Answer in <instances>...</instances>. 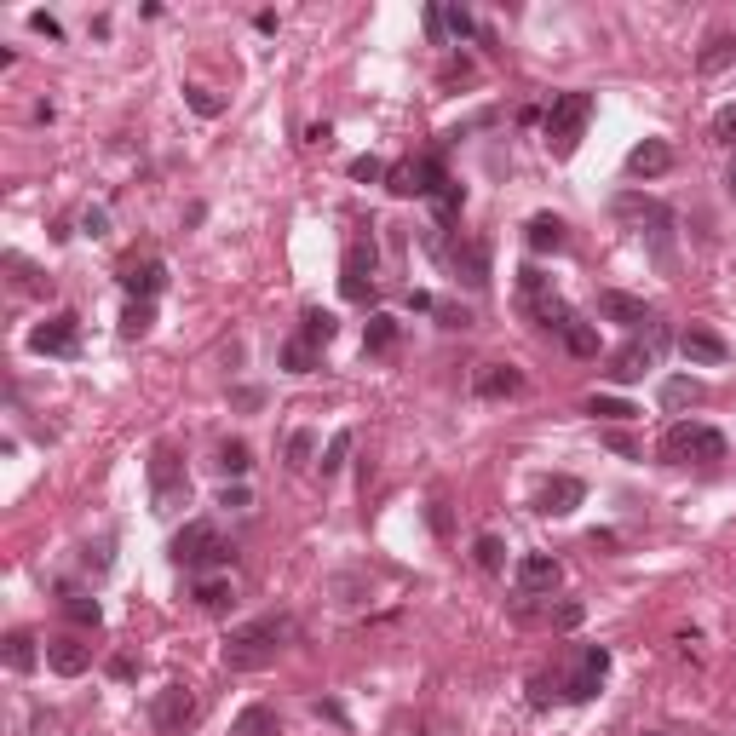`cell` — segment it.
<instances>
[{
  "label": "cell",
  "instance_id": "obj_41",
  "mask_svg": "<svg viewBox=\"0 0 736 736\" xmlns=\"http://www.w3.org/2000/svg\"><path fill=\"white\" fill-rule=\"evenodd\" d=\"M184 98H190V110H196V115H207V121H213V115L225 110V98H213L207 87H184Z\"/></svg>",
  "mask_w": 736,
  "mask_h": 736
},
{
  "label": "cell",
  "instance_id": "obj_21",
  "mask_svg": "<svg viewBox=\"0 0 736 736\" xmlns=\"http://www.w3.org/2000/svg\"><path fill=\"white\" fill-rule=\"evenodd\" d=\"M524 242L535 253H558L564 242H570V230H564V219H552V213H535V219L524 225Z\"/></svg>",
  "mask_w": 736,
  "mask_h": 736
},
{
  "label": "cell",
  "instance_id": "obj_35",
  "mask_svg": "<svg viewBox=\"0 0 736 736\" xmlns=\"http://www.w3.org/2000/svg\"><path fill=\"white\" fill-rule=\"evenodd\" d=\"M248 466H253L248 443H219V472H225V478H242Z\"/></svg>",
  "mask_w": 736,
  "mask_h": 736
},
{
  "label": "cell",
  "instance_id": "obj_23",
  "mask_svg": "<svg viewBox=\"0 0 736 736\" xmlns=\"http://www.w3.org/2000/svg\"><path fill=\"white\" fill-rule=\"evenodd\" d=\"M35 662H41V650H35V633H6V667L12 673H35Z\"/></svg>",
  "mask_w": 736,
  "mask_h": 736
},
{
  "label": "cell",
  "instance_id": "obj_3",
  "mask_svg": "<svg viewBox=\"0 0 736 736\" xmlns=\"http://www.w3.org/2000/svg\"><path fill=\"white\" fill-rule=\"evenodd\" d=\"M616 219H627V225L650 242L656 265H673V213H667L662 202H650V196H639V190H621V196H616Z\"/></svg>",
  "mask_w": 736,
  "mask_h": 736
},
{
  "label": "cell",
  "instance_id": "obj_15",
  "mask_svg": "<svg viewBox=\"0 0 736 736\" xmlns=\"http://www.w3.org/2000/svg\"><path fill=\"white\" fill-rule=\"evenodd\" d=\"M472 391H478L483 403H501V397H518V391H524V374H518L512 363H478Z\"/></svg>",
  "mask_w": 736,
  "mask_h": 736
},
{
  "label": "cell",
  "instance_id": "obj_32",
  "mask_svg": "<svg viewBox=\"0 0 736 736\" xmlns=\"http://www.w3.org/2000/svg\"><path fill=\"white\" fill-rule=\"evenodd\" d=\"M230 598H236V593H230L225 575H207V581H196V604H202V610H225Z\"/></svg>",
  "mask_w": 736,
  "mask_h": 736
},
{
  "label": "cell",
  "instance_id": "obj_11",
  "mask_svg": "<svg viewBox=\"0 0 736 736\" xmlns=\"http://www.w3.org/2000/svg\"><path fill=\"white\" fill-rule=\"evenodd\" d=\"M340 294H345V299H357V305H363V299L374 294V242H368V236H357V242L345 248Z\"/></svg>",
  "mask_w": 736,
  "mask_h": 736
},
{
  "label": "cell",
  "instance_id": "obj_48",
  "mask_svg": "<svg viewBox=\"0 0 736 736\" xmlns=\"http://www.w3.org/2000/svg\"><path fill=\"white\" fill-rule=\"evenodd\" d=\"M437 322H443V328H472V311H460V305H437Z\"/></svg>",
  "mask_w": 736,
  "mask_h": 736
},
{
  "label": "cell",
  "instance_id": "obj_29",
  "mask_svg": "<svg viewBox=\"0 0 736 736\" xmlns=\"http://www.w3.org/2000/svg\"><path fill=\"white\" fill-rule=\"evenodd\" d=\"M282 368H288V374H311V368H317V345L294 334V340L282 345Z\"/></svg>",
  "mask_w": 736,
  "mask_h": 736
},
{
  "label": "cell",
  "instance_id": "obj_24",
  "mask_svg": "<svg viewBox=\"0 0 736 736\" xmlns=\"http://www.w3.org/2000/svg\"><path fill=\"white\" fill-rule=\"evenodd\" d=\"M391 345H397V317H391V311H374L368 328H363V351L380 357V351H391Z\"/></svg>",
  "mask_w": 736,
  "mask_h": 736
},
{
  "label": "cell",
  "instance_id": "obj_49",
  "mask_svg": "<svg viewBox=\"0 0 736 736\" xmlns=\"http://www.w3.org/2000/svg\"><path fill=\"white\" fill-rule=\"evenodd\" d=\"M426 35L443 46V35H449V23H443V6H426Z\"/></svg>",
  "mask_w": 736,
  "mask_h": 736
},
{
  "label": "cell",
  "instance_id": "obj_50",
  "mask_svg": "<svg viewBox=\"0 0 736 736\" xmlns=\"http://www.w3.org/2000/svg\"><path fill=\"white\" fill-rule=\"evenodd\" d=\"M604 443H610V449H616V455H627V460H639V443H633V437H627V432H604Z\"/></svg>",
  "mask_w": 736,
  "mask_h": 736
},
{
  "label": "cell",
  "instance_id": "obj_47",
  "mask_svg": "<svg viewBox=\"0 0 736 736\" xmlns=\"http://www.w3.org/2000/svg\"><path fill=\"white\" fill-rule=\"evenodd\" d=\"M29 29H35V35H46V41H64L58 18H46V12H29Z\"/></svg>",
  "mask_w": 736,
  "mask_h": 736
},
{
  "label": "cell",
  "instance_id": "obj_34",
  "mask_svg": "<svg viewBox=\"0 0 736 736\" xmlns=\"http://www.w3.org/2000/svg\"><path fill=\"white\" fill-rule=\"evenodd\" d=\"M345 455H351V432H334V437H328V449H322V460H317L322 478H334V472L345 466Z\"/></svg>",
  "mask_w": 736,
  "mask_h": 736
},
{
  "label": "cell",
  "instance_id": "obj_1",
  "mask_svg": "<svg viewBox=\"0 0 736 736\" xmlns=\"http://www.w3.org/2000/svg\"><path fill=\"white\" fill-rule=\"evenodd\" d=\"M294 639V621L288 616H259V621H242L230 627L225 644H219V662L230 673H265V667L282 656V644Z\"/></svg>",
  "mask_w": 736,
  "mask_h": 736
},
{
  "label": "cell",
  "instance_id": "obj_10",
  "mask_svg": "<svg viewBox=\"0 0 736 736\" xmlns=\"http://www.w3.org/2000/svg\"><path fill=\"white\" fill-rule=\"evenodd\" d=\"M75 345H81V317L75 311H58V317L29 328V351H41V357H69Z\"/></svg>",
  "mask_w": 736,
  "mask_h": 736
},
{
  "label": "cell",
  "instance_id": "obj_28",
  "mask_svg": "<svg viewBox=\"0 0 736 736\" xmlns=\"http://www.w3.org/2000/svg\"><path fill=\"white\" fill-rule=\"evenodd\" d=\"M558 340L570 345L575 357H598V328H593V322H581V317H575L570 328H564V334H558Z\"/></svg>",
  "mask_w": 736,
  "mask_h": 736
},
{
  "label": "cell",
  "instance_id": "obj_37",
  "mask_svg": "<svg viewBox=\"0 0 736 736\" xmlns=\"http://www.w3.org/2000/svg\"><path fill=\"white\" fill-rule=\"evenodd\" d=\"M587 414H593V420H633V403H621V397H587Z\"/></svg>",
  "mask_w": 736,
  "mask_h": 736
},
{
  "label": "cell",
  "instance_id": "obj_30",
  "mask_svg": "<svg viewBox=\"0 0 736 736\" xmlns=\"http://www.w3.org/2000/svg\"><path fill=\"white\" fill-rule=\"evenodd\" d=\"M64 616L75 621V627H98L104 610H98V598H87V593H64Z\"/></svg>",
  "mask_w": 736,
  "mask_h": 736
},
{
  "label": "cell",
  "instance_id": "obj_39",
  "mask_svg": "<svg viewBox=\"0 0 736 736\" xmlns=\"http://www.w3.org/2000/svg\"><path fill=\"white\" fill-rule=\"evenodd\" d=\"M432 202H437V219L449 225V219H455V213H460V202H466V190H460V184L449 179V184H443V190H437V196H432Z\"/></svg>",
  "mask_w": 736,
  "mask_h": 736
},
{
  "label": "cell",
  "instance_id": "obj_52",
  "mask_svg": "<svg viewBox=\"0 0 736 736\" xmlns=\"http://www.w3.org/2000/svg\"><path fill=\"white\" fill-rule=\"evenodd\" d=\"M725 196L736 202V161H731V173H725Z\"/></svg>",
  "mask_w": 736,
  "mask_h": 736
},
{
  "label": "cell",
  "instance_id": "obj_22",
  "mask_svg": "<svg viewBox=\"0 0 736 736\" xmlns=\"http://www.w3.org/2000/svg\"><path fill=\"white\" fill-rule=\"evenodd\" d=\"M230 736H282V725H276V713L265 708V702H253V708H242V713H236Z\"/></svg>",
  "mask_w": 736,
  "mask_h": 736
},
{
  "label": "cell",
  "instance_id": "obj_43",
  "mask_svg": "<svg viewBox=\"0 0 736 736\" xmlns=\"http://www.w3.org/2000/svg\"><path fill=\"white\" fill-rule=\"evenodd\" d=\"M81 236H92V242L110 236V213H104V207H87V213H81Z\"/></svg>",
  "mask_w": 736,
  "mask_h": 736
},
{
  "label": "cell",
  "instance_id": "obj_33",
  "mask_svg": "<svg viewBox=\"0 0 736 736\" xmlns=\"http://www.w3.org/2000/svg\"><path fill=\"white\" fill-rule=\"evenodd\" d=\"M6 271H18V288H23V294H52V276H41L35 265H23L18 253H6Z\"/></svg>",
  "mask_w": 736,
  "mask_h": 736
},
{
  "label": "cell",
  "instance_id": "obj_20",
  "mask_svg": "<svg viewBox=\"0 0 736 736\" xmlns=\"http://www.w3.org/2000/svg\"><path fill=\"white\" fill-rule=\"evenodd\" d=\"M667 167H673V150H667L662 138H644V144L627 150V173H633V179H662Z\"/></svg>",
  "mask_w": 736,
  "mask_h": 736
},
{
  "label": "cell",
  "instance_id": "obj_51",
  "mask_svg": "<svg viewBox=\"0 0 736 736\" xmlns=\"http://www.w3.org/2000/svg\"><path fill=\"white\" fill-rule=\"evenodd\" d=\"M409 311H437V299H432V294H420V288H414V294H409Z\"/></svg>",
  "mask_w": 736,
  "mask_h": 736
},
{
  "label": "cell",
  "instance_id": "obj_26",
  "mask_svg": "<svg viewBox=\"0 0 736 736\" xmlns=\"http://www.w3.org/2000/svg\"><path fill=\"white\" fill-rule=\"evenodd\" d=\"M736 58V35L731 29H719V35H708V46H702V75H719V69Z\"/></svg>",
  "mask_w": 736,
  "mask_h": 736
},
{
  "label": "cell",
  "instance_id": "obj_2",
  "mask_svg": "<svg viewBox=\"0 0 736 736\" xmlns=\"http://www.w3.org/2000/svg\"><path fill=\"white\" fill-rule=\"evenodd\" d=\"M167 558H173V564H184V570H230V564H236V547L219 535V524L190 518V524L167 541Z\"/></svg>",
  "mask_w": 736,
  "mask_h": 736
},
{
  "label": "cell",
  "instance_id": "obj_8",
  "mask_svg": "<svg viewBox=\"0 0 736 736\" xmlns=\"http://www.w3.org/2000/svg\"><path fill=\"white\" fill-rule=\"evenodd\" d=\"M437 253H443V265L466 282V288H489V242H472V236H443L437 242Z\"/></svg>",
  "mask_w": 736,
  "mask_h": 736
},
{
  "label": "cell",
  "instance_id": "obj_38",
  "mask_svg": "<svg viewBox=\"0 0 736 736\" xmlns=\"http://www.w3.org/2000/svg\"><path fill=\"white\" fill-rule=\"evenodd\" d=\"M311 455H317V437H311V432H294V437H288V466H294V472H305V466H311Z\"/></svg>",
  "mask_w": 736,
  "mask_h": 736
},
{
  "label": "cell",
  "instance_id": "obj_46",
  "mask_svg": "<svg viewBox=\"0 0 736 736\" xmlns=\"http://www.w3.org/2000/svg\"><path fill=\"white\" fill-rule=\"evenodd\" d=\"M219 506H230V512H236V506H253L248 483H225V489H219Z\"/></svg>",
  "mask_w": 736,
  "mask_h": 736
},
{
  "label": "cell",
  "instance_id": "obj_5",
  "mask_svg": "<svg viewBox=\"0 0 736 736\" xmlns=\"http://www.w3.org/2000/svg\"><path fill=\"white\" fill-rule=\"evenodd\" d=\"M662 460L667 466H713V460H725V437L696 420H673L662 432Z\"/></svg>",
  "mask_w": 736,
  "mask_h": 736
},
{
  "label": "cell",
  "instance_id": "obj_9",
  "mask_svg": "<svg viewBox=\"0 0 736 736\" xmlns=\"http://www.w3.org/2000/svg\"><path fill=\"white\" fill-rule=\"evenodd\" d=\"M196 719H202V702H196V690H190V685H167L156 696V708H150V725H156L161 736L190 731Z\"/></svg>",
  "mask_w": 736,
  "mask_h": 736
},
{
  "label": "cell",
  "instance_id": "obj_31",
  "mask_svg": "<svg viewBox=\"0 0 736 736\" xmlns=\"http://www.w3.org/2000/svg\"><path fill=\"white\" fill-rule=\"evenodd\" d=\"M690 403H702V386H696V380L679 374V380H667L662 386V409H690Z\"/></svg>",
  "mask_w": 736,
  "mask_h": 736
},
{
  "label": "cell",
  "instance_id": "obj_13",
  "mask_svg": "<svg viewBox=\"0 0 736 736\" xmlns=\"http://www.w3.org/2000/svg\"><path fill=\"white\" fill-rule=\"evenodd\" d=\"M587 501V483L581 478H547L541 483V489H535V512H541V518H570L575 506Z\"/></svg>",
  "mask_w": 736,
  "mask_h": 736
},
{
  "label": "cell",
  "instance_id": "obj_42",
  "mask_svg": "<svg viewBox=\"0 0 736 736\" xmlns=\"http://www.w3.org/2000/svg\"><path fill=\"white\" fill-rule=\"evenodd\" d=\"M443 23H449V35H455V41H466V35H478V23H472V12H460V6H443Z\"/></svg>",
  "mask_w": 736,
  "mask_h": 736
},
{
  "label": "cell",
  "instance_id": "obj_12",
  "mask_svg": "<svg viewBox=\"0 0 736 736\" xmlns=\"http://www.w3.org/2000/svg\"><path fill=\"white\" fill-rule=\"evenodd\" d=\"M604 673H610V650H604V644H587V650L575 656L570 679H564V696H570V702H587V696H598Z\"/></svg>",
  "mask_w": 736,
  "mask_h": 736
},
{
  "label": "cell",
  "instance_id": "obj_6",
  "mask_svg": "<svg viewBox=\"0 0 736 736\" xmlns=\"http://www.w3.org/2000/svg\"><path fill=\"white\" fill-rule=\"evenodd\" d=\"M179 506H190V478H184V466L173 449H156L150 455V512L156 518H173Z\"/></svg>",
  "mask_w": 736,
  "mask_h": 736
},
{
  "label": "cell",
  "instance_id": "obj_27",
  "mask_svg": "<svg viewBox=\"0 0 736 736\" xmlns=\"http://www.w3.org/2000/svg\"><path fill=\"white\" fill-rule=\"evenodd\" d=\"M334 328H340V322L328 317V311H305V317H299V340H311L322 351V345L334 340Z\"/></svg>",
  "mask_w": 736,
  "mask_h": 736
},
{
  "label": "cell",
  "instance_id": "obj_14",
  "mask_svg": "<svg viewBox=\"0 0 736 736\" xmlns=\"http://www.w3.org/2000/svg\"><path fill=\"white\" fill-rule=\"evenodd\" d=\"M558 581H564V570H558V558H552V552H524V558H518V593H524V598L552 593Z\"/></svg>",
  "mask_w": 736,
  "mask_h": 736
},
{
  "label": "cell",
  "instance_id": "obj_19",
  "mask_svg": "<svg viewBox=\"0 0 736 736\" xmlns=\"http://www.w3.org/2000/svg\"><path fill=\"white\" fill-rule=\"evenodd\" d=\"M46 667H52V673H64V679H75V673H87V667H92V644H81V639H46Z\"/></svg>",
  "mask_w": 736,
  "mask_h": 736
},
{
  "label": "cell",
  "instance_id": "obj_16",
  "mask_svg": "<svg viewBox=\"0 0 736 736\" xmlns=\"http://www.w3.org/2000/svg\"><path fill=\"white\" fill-rule=\"evenodd\" d=\"M121 288L133 299H156L167 288V265L161 259H133V265H121Z\"/></svg>",
  "mask_w": 736,
  "mask_h": 736
},
{
  "label": "cell",
  "instance_id": "obj_36",
  "mask_svg": "<svg viewBox=\"0 0 736 736\" xmlns=\"http://www.w3.org/2000/svg\"><path fill=\"white\" fill-rule=\"evenodd\" d=\"M472 558H478V570H501L506 564V547H501V535H478V547H472Z\"/></svg>",
  "mask_w": 736,
  "mask_h": 736
},
{
  "label": "cell",
  "instance_id": "obj_53",
  "mask_svg": "<svg viewBox=\"0 0 736 736\" xmlns=\"http://www.w3.org/2000/svg\"><path fill=\"white\" fill-rule=\"evenodd\" d=\"M644 736H656V731H644Z\"/></svg>",
  "mask_w": 736,
  "mask_h": 736
},
{
  "label": "cell",
  "instance_id": "obj_4",
  "mask_svg": "<svg viewBox=\"0 0 736 736\" xmlns=\"http://www.w3.org/2000/svg\"><path fill=\"white\" fill-rule=\"evenodd\" d=\"M587 121H593V92H558L547 110V150L558 161L575 156V144L587 138Z\"/></svg>",
  "mask_w": 736,
  "mask_h": 736
},
{
  "label": "cell",
  "instance_id": "obj_40",
  "mask_svg": "<svg viewBox=\"0 0 736 736\" xmlns=\"http://www.w3.org/2000/svg\"><path fill=\"white\" fill-rule=\"evenodd\" d=\"M345 173H351L357 184H374V179H386V161H380V156H357Z\"/></svg>",
  "mask_w": 736,
  "mask_h": 736
},
{
  "label": "cell",
  "instance_id": "obj_44",
  "mask_svg": "<svg viewBox=\"0 0 736 736\" xmlns=\"http://www.w3.org/2000/svg\"><path fill=\"white\" fill-rule=\"evenodd\" d=\"M713 138H719V144H736V104H725V110L713 115Z\"/></svg>",
  "mask_w": 736,
  "mask_h": 736
},
{
  "label": "cell",
  "instance_id": "obj_17",
  "mask_svg": "<svg viewBox=\"0 0 736 736\" xmlns=\"http://www.w3.org/2000/svg\"><path fill=\"white\" fill-rule=\"evenodd\" d=\"M679 351H685V363H702V368H713V363H725V357H731V345L719 340L713 328H685V334H679Z\"/></svg>",
  "mask_w": 736,
  "mask_h": 736
},
{
  "label": "cell",
  "instance_id": "obj_45",
  "mask_svg": "<svg viewBox=\"0 0 736 736\" xmlns=\"http://www.w3.org/2000/svg\"><path fill=\"white\" fill-rule=\"evenodd\" d=\"M581 616H587V610H581V604H558V610H552V627H558V633H570V627H581Z\"/></svg>",
  "mask_w": 736,
  "mask_h": 736
},
{
  "label": "cell",
  "instance_id": "obj_25",
  "mask_svg": "<svg viewBox=\"0 0 736 736\" xmlns=\"http://www.w3.org/2000/svg\"><path fill=\"white\" fill-rule=\"evenodd\" d=\"M150 328H156V305H150V299H133V305L121 311V340H144Z\"/></svg>",
  "mask_w": 736,
  "mask_h": 736
},
{
  "label": "cell",
  "instance_id": "obj_7",
  "mask_svg": "<svg viewBox=\"0 0 736 736\" xmlns=\"http://www.w3.org/2000/svg\"><path fill=\"white\" fill-rule=\"evenodd\" d=\"M662 345H667V328H662V322H650V328H644V340H627L616 357H610V380H616V386L644 380V368H656Z\"/></svg>",
  "mask_w": 736,
  "mask_h": 736
},
{
  "label": "cell",
  "instance_id": "obj_18",
  "mask_svg": "<svg viewBox=\"0 0 736 736\" xmlns=\"http://www.w3.org/2000/svg\"><path fill=\"white\" fill-rule=\"evenodd\" d=\"M598 317L621 322V328H650V311H644V299L621 294V288H604V294H598Z\"/></svg>",
  "mask_w": 736,
  "mask_h": 736
}]
</instances>
